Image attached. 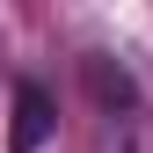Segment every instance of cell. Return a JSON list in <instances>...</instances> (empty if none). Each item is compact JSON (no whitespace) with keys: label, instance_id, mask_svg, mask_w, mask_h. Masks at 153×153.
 <instances>
[{"label":"cell","instance_id":"1","mask_svg":"<svg viewBox=\"0 0 153 153\" xmlns=\"http://www.w3.org/2000/svg\"><path fill=\"white\" fill-rule=\"evenodd\" d=\"M51 131H59V109H51V95L22 80L15 88V124H7V153H44L51 146Z\"/></svg>","mask_w":153,"mask_h":153},{"label":"cell","instance_id":"2","mask_svg":"<svg viewBox=\"0 0 153 153\" xmlns=\"http://www.w3.org/2000/svg\"><path fill=\"white\" fill-rule=\"evenodd\" d=\"M88 88H95V102H102V109H131V80H124V66L109 73V59H88Z\"/></svg>","mask_w":153,"mask_h":153}]
</instances>
